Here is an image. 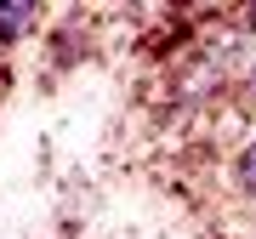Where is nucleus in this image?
I'll list each match as a JSON object with an SVG mask.
<instances>
[{"mask_svg": "<svg viewBox=\"0 0 256 239\" xmlns=\"http://www.w3.org/2000/svg\"><path fill=\"white\" fill-rule=\"evenodd\" d=\"M34 6L40 0H0V40H23L34 28Z\"/></svg>", "mask_w": 256, "mask_h": 239, "instance_id": "f257e3e1", "label": "nucleus"}, {"mask_svg": "<svg viewBox=\"0 0 256 239\" xmlns=\"http://www.w3.org/2000/svg\"><path fill=\"white\" fill-rule=\"evenodd\" d=\"M239 188L256 194V137L245 142V154H239Z\"/></svg>", "mask_w": 256, "mask_h": 239, "instance_id": "f03ea898", "label": "nucleus"}, {"mask_svg": "<svg viewBox=\"0 0 256 239\" xmlns=\"http://www.w3.org/2000/svg\"><path fill=\"white\" fill-rule=\"evenodd\" d=\"M250 28H256V0H250Z\"/></svg>", "mask_w": 256, "mask_h": 239, "instance_id": "7ed1b4c3", "label": "nucleus"}]
</instances>
